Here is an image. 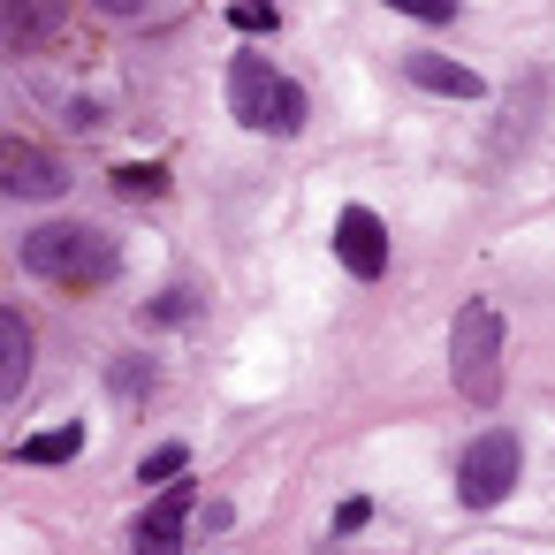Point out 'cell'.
Returning a JSON list of instances; mask_svg holds the SVG:
<instances>
[{
  "label": "cell",
  "instance_id": "obj_1",
  "mask_svg": "<svg viewBox=\"0 0 555 555\" xmlns=\"http://www.w3.org/2000/svg\"><path fill=\"white\" fill-rule=\"evenodd\" d=\"M24 267L54 289H100L115 274V244L85 221H47V229L24 236Z\"/></svg>",
  "mask_w": 555,
  "mask_h": 555
},
{
  "label": "cell",
  "instance_id": "obj_2",
  "mask_svg": "<svg viewBox=\"0 0 555 555\" xmlns=\"http://www.w3.org/2000/svg\"><path fill=\"white\" fill-rule=\"evenodd\" d=\"M229 115L259 138H289V130H305V85L259 54H236L229 62Z\"/></svg>",
  "mask_w": 555,
  "mask_h": 555
},
{
  "label": "cell",
  "instance_id": "obj_3",
  "mask_svg": "<svg viewBox=\"0 0 555 555\" xmlns=\"http://www.w3.org/2000/svg\"><path fill=\"white\" fill-rule=\"evenodd\" d=\"M449 373H456V396H464V403H494V396H502V312H494L487 297L456 305Z\"/></svg>",
  "mask_w": 555,
  "mask_h": 555
},
{
  "label": "cell",
  "instance_id": "obj_4",
  "mask_svg": "<svg viewBox=\"0 0 555 555\" xmlns=\"http://www.w3.org/2000/svg\"><path fill=\"white\" fill-rule=\"evenodd\" d=\"M517 472H525L517 434H479V441L464 449V464H456V494H464L472 509H494V502L517 487Z\"/></svg>",
  "mask_w": 555,
  "mask_h": 555
},
{
  "label": "cell",
  "instance_id": "obj_5",
  "mask_svg": "<svg viewBox=\"0 0 555 555\" xmlns=\"http://www.w3.org/2000/svg\"><path fill=\"white\" fill-rule=\"evenodd\" d=\"M0 191L24 198V206H47L69 191V168H62V153L31 145V138H0Z\"/></svg>",
  "mask_w": 555,
  "mask_h": 555
},
{
  "label": "cell",
  "instance_id": "obj_6",
  "mask_svg": "<svg viewBox=\"0 0 555 555\" xmlns=\"http://www.w3.org/2000/svg\"><path fill=\"white\" fill-rule=\"evenodd\" d=\"M335 259H343L358 282H380V274H388V221H380L373 206H343V221H335Z\"/></svg>",
  "mask_w": 555,
  "mask_h": 555
},
{
  "label": "cell",
  "instance_id": "obj_7",
  "mask_svg": "<svg viewBox=\"0 0 555 555\" xmlns=\"http://www.w3.org/2000/svg\"><path fill=\"white\" fill-rule=\"evenodd\" d=\"M540 115H547V77H540V69H525V77L502 92V115H494V160H509V153L540 130Z\"/></svg>",
  "mask_w": 555,
  "mask_h": 555
},
{
  "label": "cell",
  "instance_id": "obj_8",
  "mask_svg": "<svg viewBox=\"0 0 555 555\" xmlns=\"http://www.w3.org/2000/svg\"><path fill=\"white\" fill-rule=\"evenodd\" d=\"M183 525H191V479L168 487V494L130 525V547H138V555H183Z\"/></svg>",
  "mask_w": 555,
  "mask_h": 555
},
{
  "label": "cell",
  "instance_id": "obj_9",
  "mask_svg": "<svg viewBox=\"0 0 555 555\" xmlns=\"http://www.w3.org/2000/svg\"><path fill=\"white\" fill-rule=\"evenodd\" d=\"M403 77H411L418 92H441V100H487V77L464 69V62H449V54H411Z\"/></svg>",
  "mask_w": 555,
  "mask_h": 555
},
{
  "label": "cell",
  "instance_id": "obj_10",
  "mask_svg": "<svg viewBox=\"0 0 555 555\" xmlns=\"http://www.w3.org/2000/svg\"><path fill=\"white\" fill-rule=\"evenodd\" d=\"M24 380H31V320L0 305V403L24 396Z\"/></svg>",
  "mask_w": 555,
  "mask_h": 555
},
{
  "label": "cell",
  "instance_id": "obj_11",
  "mask_svg": "<svg viewBox=\"0 0 555 555\" xmlns=\"http://www.w3.org/2000/svg\"><path fill=\"white\" fill-rule=\"evenodd\" d=\"M54 31V9L47 0H0V47H31Z\"/></svg>",
  "mask_w": 555,
  "mask_h": 555
},
{
  "label": "cell",
  "instance_id": "obj_12",
  "mask_svg": "<svg viewBox=\"0 0 555 555\" xmlns=\"http://www.w3.org/2000/svg\"><path fill=\"white\" fill-rule=\"evenodd\" d=\"M85 449V426H47L31 441H16V464H69Z\"/></svg>",
  "mask_w": 555,
  "mask_h": 555
},
{
  "label": "cell",
  "instance_id": "obj_13",
  "mask_svg": "<svg viewBox=\"0 0 555 555\" xmlns=\"http://www.w3.org/2000/svg\"><path fill=\"white\" fill-rule=\"evenodd\" d=\"M115 191L122 198H160L168 191V168L160 160H130V168H115Z\"/></svg>",
  "mask_w": 555,
  "mask_h": 555
},
{
  "label": "cell",
  "instance_id": "obj_14",
  "mask_svg": "<svg viewBox=\"0 0 555 555\" xmlns=\"http://www.w3.org/2000/svg\"><path fill=\"white\" fill-rule=\"evenodd\" d=\"M183 320H198V289H160L145 305V327H183Z\"/></svg>",
  "mask_w": 555,
  "mask_h": 555
},
{
  "label": "cell",
  "instance_id": "obj_15",
  "mask_svg": "<svg viewBox=\"0 0 555 555\" xmlns=\"http://www.w3.org/2000/svg\"><path fill=\"white\" fill-rule=\"evenodd\" d=\"M138 472H145V479H153V487H168V479H191V456H183V449H176V441H160V449H153V456H145V464H138Z\"/></svg>",
  "mask_w": 555,
  "mask_h": 555
},
{
  "label": "cell",
  "instance_id": "obj_16",
  "mask_svg": "<svg viewBox=\"0 0 555 555\" xmlns=\"http://www.w3.org/2000/svg\"><path fill=\"white\" fill-rule=\"evenodd\" d=\"M229 24H236V31H274L282 9H274V0H229Z\"/></svg>",
  "mask_w": 555,
  "mask_h": 555
},
{
  "label": "cell",
  "instance_id": "obj_17",
  "mask_svg": "<svg viewBox=\"0 0 555 555\" xmlns=\"http://www.w3.org/2000/svg\"><path fill=\"white\" fill-rule=\"evenodd\" d=\"M388 9L411 24H456V0H388Z\"/></svg>",
  "mask_w": 555,
  "mask_h": 555
},
{
  "label": "cell",
  "instance_id": "obj_18",
  "mask_svg": "<svg viewBox=\"0 0 555 555\" xmlns=\"http://www.w3.org/2000/svg\"><path fill=\"white\" fill-rule=\"evenodd\" d=\"M365 517H373V502H365V494H350V502H343V509H335V532H358V525H365Z\"/></svg>",
  "mask_w": 555,
  "mask_h": 555
},
{
  "label": "cell",
  "instance_id": "obj_19",
  "mask_svg": "<svg viewBox=\"0 0 555 555\" xmlns=\"http://www.w3.org/2000/svg\"><path fill=\"white\" fill-rule=\"evenodd\" d=\"M100 9H115V16H130V9H145V0H100Z\"/></svg>",
  "mask_w": 555,
  "mask_h": 555
}]
</instances>
